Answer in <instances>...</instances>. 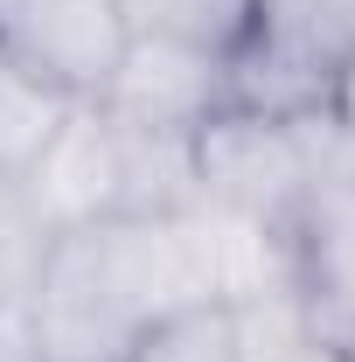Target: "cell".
I'll list each match as a JSON object with an SVG mask.
<instances>
[{
    "mask_svg": "<svg viewBox=\"0 0 355 362\" xmlns=\"http://www.w3.org/2000/svg\"><path fill=\"white\" fill-rule=\"evenodd\" d=\"M195 300H216L195 216L91 223L49 237L21 327L35 362H119L146 320Z\"/></svg>",
    "mask_w": 355,
    "mask_h": 362,
    "instance_id": "cell-1",
    "label": "cell"
},
{
    "mask_svg": "<svg viewBox=\"0 0 355 362\" xmlns=\"http://www.w3.org/2000/svg\"><path fill=\"white\" fill-rule=\"evenodd\" d=\"M307 195L286 223V265L293 300L307 320L355 356V139L334 119L307 126Z\"/></svg>",
    "mask_w": 355,
    "mask_h": 362,
    "instance_id": "cell-2",
    "label": "cell"
},
{
    "mask_svg": "<svg viewBox=\"0 0 355 362\" xmlns=\"http://www.w3.org/2000/svg\"><path fill=\"white\" fill-rule=\"evenodd\" d=\"M307 126H272L251 112H216L195 133V209L244 216V223L286 230L307 195Z\"/></svg>",
    "mask_w": 355,
    "mask_h": 362,
    "instance_id": "cell-3",
    "label": "cell"
},
{
    "mask_svg": "<svg viewBox=\"0 0 355 362\" xmlns=\"http://www.w3.org/2000/svg\"><path fill=\"white\" fill-rule=\"evenodd\" d=\"M342 70L349 63L320 35L258 14L223 49V98H230L223 112H251V119H272V126H313V119L334 112Z\"/></svg>",
    "mask_w": 355,
    "mask_h": 362,
    "instance_id": "cell-4",
    "label": "cell"
},
{
    "mask_svg": "<svg viewBox=\"0 0 355 362\" xmlns=\"http://www.w3.org/2000/svg\"><path fill=\"white\" fill-rule=\"evenodd\" d=\"M126 42L119 0H0V56L63 98H98Z\"/></svg>",
    "mask_w": 355,
    "mask_h": 362,
    "instance_id": "cell-5",
    "label": "cell"
},
{
    "mask_svg": "<svg viewBox=\"0 0 355 362\" xmlns=\"http://www.w3.org/2000/svg\"><path fill=\"white\" fill-rule=\"evenodd\" d=\"M98 105L119 119V126H139V133H181L195 139L223 105V56L195 42H161V35H133L119 49L112 77L98 90Z\"/></svg>",
    "mask_w": 355,
    "mask_h": 362,
    "instance_id": "cell-6",
    "label": "cell"
},
{
    "mask_svg": "<svg viewBox=\"0 0 355 362\" xmlns=\"http://www.w3.org/2000/svg\"><path fill=\"white\" fill-rule=\"evenodd\" d=\"M21 188L49 223V237L119 223V119L98 98H77L56 139L42 146V160L21 175Z\"/></svg>",
    "mask_w": 355,
    "mask_h": 362,
    "instance_id": "cell-7",
    "label": "cell"
},
{
    "mask_svg": "<svg viewBox=\"0 0 355 362\" xmlns=\"http://www.w3.org/2000/svg\"><path fill=\"white\" fill-rule=\"evenodd\" d=\"M119 362H251L244 356V320L223 300H195V307H175V314L146 320Z\"/></svg>",
    "mask_w": 355,
    "mask_h": 362,
    "instance_id": "cell-8",
    "label": "cell"
},
{
    "mask_svg": "<svg viewBox=\"0 0 355 362\" xmlns=\"http://www.w3.org/2000/svg\"><path fill=\"white\" fill-rule=\"evenodd\" d=\"M70 105L77 98H63L56 84L28 77L21 63L0 56V175H14V181L28 175L42 160V146L56 139V126L70 119Z\"/></svg>",
    "mask_w": 355,
    "mask_h": 362,
    "instance_id": "cell-9",
    "label": "cell"
},
{
    "mask_svg": "<svg viewBox=\"0 0 355 362\" xmlns=\"http://www.w3.org/2000/svg\"><path fill=\"white\" fill-rule=\"evenodd\" d=\"M126 35H161V42H195V49H230L251 21L258 0H119Z\"/></svg>",
    "mask_w": 355,
    "mask_h": 362,
    "instance_id": "cell-10",
    "label": "cell"
},
{
    "mask_svg": "<svg viewBox=\"0 0 355 362\" xmlns=\"http://www.w3.org/2000/svg\"><path fill=\"white\" fill-rule=\"evenodd\" d=\"M49 258V223L35 216L28 188L0 175V314H21L35 293V272Z\"/></svg>",
    "mask_w": 355,
    "mask_h": 362,
    "instance_id": "cell-11",
    "label": "cell"
},
{
    "mask_svg": "<svg viewBox=\"0 0 355 362\" xmlns=\"http://www.w3.org/2000/svg\"><path fill=\"white\" fill-rule=\"evenodd\" d=\"M327 119H334V126L355 139V63L342 70V90H334V112H327Z\"/></svg>",
    "mask_w": 355,
    "mask_h": 362,
    "instance_id": "cell-12",
    "label": "cell"
}]
</instances>
